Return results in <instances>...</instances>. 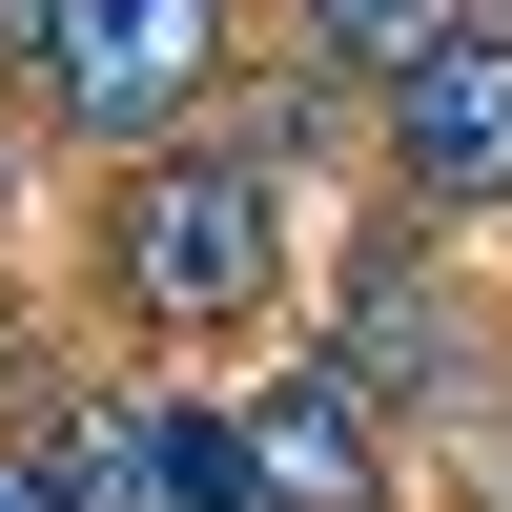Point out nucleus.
Wrapping results in <instances>:
<instances>
[{
    "label": "nucleus",
    "instance_id": "nucleus-8",
    "mask_svg": "<svg viewBox=\"0 0 512 512\" xmlns=\"http://www.w3.org/2000/svg\"><path fill=\"white\" fill-rule=\"evenodd\" d=\"M164 512H267L246 451H226V390H164Z\"/></svg>",
    "mask_w": 512,
    "mask_h": 512
},
{
    "label": "nucleus",
    "instance_id": "nucleus-9",
    "mask_svg": "<svg viewBox=\"0 0 512 512\" xmlns=\"http://www.w3.org/2000/svg\"><path fill=\"white\" fill-rule=\"evenodd\" d=\"M431 492H451V512H512V410H492V431H451V451H431Z\"/></svg>",
    "mask_w": 512,
    "mask_h": 512
},
{
    "label": "nucleus",
    "instance_id": "nucleus-10",
    "mask_svg": "<svg viewBox=\"0 0 512 512\" xmlns=\"http://www.w3.org/2000/svg\"><path fill=\"white\" fill-rule=\"evenodd\" d=\"M0 512H62V492H41V451H21V410H0Z\"/></svg>",
    "mask_w": 512,
    "mask_h": 512
},
{
    "label": "nucleus",
    "instance_id": "nucleus-2",
    "mask_svg": "<svg viewBox=\"0 0 512 512\" xmlns=\"http://www.w3.org/2000/svg\"><path fill=\"white\" fill-rule=\"evenodd\" d=\"M328 369H349L390 431H492L512 410V308L472 287V246L451 226H410V205H369V226H328V328H308Z\"/></svg>",
    "mask_w": 512,
    "mask_h": 512
},
{
    "label": "nucleus",
    "instance_id": "nucleus-1",
    "mask_svg": "<svg viewBox=\"0 0 512 512\" xmlns=\"http://www.w3.org/2000/svg\"><path fill=\"white\" fill-rule=\"evenodd\" d=\"M308 287V205L267 185V164H226L185 123V144L144 164H82V308H103V349H246V328Z\"/></svg>",
    "mask_w": 512,
    "mask_h": 512
},
{
    "label": "nucleus",
    "instance_id": "nucleus-11",
    "mask_svg": "<svg viewBox=\"0 0 512 512\" xmlns=\"http://www.w3.org/2000/svg\"><path fill=\"white\" fill-rule=\"evenodd\" d=\"M0 226H21V164H0Z\"/></svg>",
    "mask_w": 512,
    "mask_h": 512
},
{
    "label": "nucleus",
    "instance_id": "nucleus-6",
    "mask_svg": "<svg viewBox=\"0 0 512 512\" xmlns=\"http://www.w3.org/2000/svg\"><path fill=\"white\" fill-rule=\"evenodd\" d=\"M21 451H41V492L62 512H164V390L123 349H82V369H41V410H21Z\"/></svg>",
    "mask_w": 512,
    "mask_h": 512
},
{
    "label": "nucleus",
    "instance_id": "nucleus-3",
    "mask_svg": "<svg viewBox=\"0 0 512 512\" xmlns=\"http://www.w3.org/2000/svg\"><path fill=\"white\" fill-rule=\"evenodd\" d=\"M0 62L62 164H144L246 82V0H0Z\"/></svg>",
    "mask_w": 512,
    "mask_h": 512
},
{
    "label": "nucleus",
    "instance_id": "nucleus-7",
    "mask_svg": "<svg viewBox=\"0 0 512 512\" xmlns=\"http://www.w3.org/2000/svg\"><path fill=\"white\" fill-rule=\"evenodd\" d=\"M287 21H308V62H328V82H390L410 41H451L472 0H287Z\"/></svg>",
    "mask_w": 512,
    "mask_h": 512
},
{
    "label": "nucleus",
    "instance_id": "nucleus-12",
    "mask_svg": "<svg viewBox=\"0 0 512 512\" xmlns=\"http://www.w3.org/2000/svg\"><path fill=\"white\" fill-rule=\"evenodd\" d=\"M492 21H512V0H492Z\"/></svg>",
    "mask_w": 512,
    "mask_h": 512
},
{
    "label": "nucleus",
    "instance_id": "nucleus-4",
    "mask_svg": "<svg viewBox=\"0 0 512 512\" xmlns=\"http://www.w3.org/2000/svg\"><path fill=\"white\" fill-rule=\"evenodd\" d=\"M369 205H410V226H512V21L492 0L369 82Z\"/></svg>",
    "mask_w": 512,
    "mask_h": 512
},
{
    "label": "nucleus",
    "instance_id": "nucleus-5",
    "mask_svg": "<svg viewBox=\"0 0 512 512\" xmlns=\"http://www.w3.org/2000/svg\"><path fill=\"white\" fill-rule=\"evenodd\" d=\"M226 451H246V492H267V512H410V431H390L328 349L246 369V390H226Z\"/></svg>",
    "mask_w": 512,
    "mask_h": 512
}]
</instances>
